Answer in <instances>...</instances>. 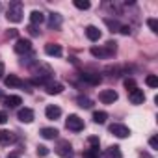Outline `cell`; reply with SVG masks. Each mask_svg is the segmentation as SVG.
Returning a JSON list of instances; mask_svg holds the SVG:
<instances>
[{"label":"cell","instance_id":"27","mask_svg":"<svg viewBox=\"0 0 158 158\" xmlns=\"http://www.w3.org/2000/svg\"><path fill=\"white\" fill-rule=\"evenodd\" d=\"M145 82H147L149 88H158V78H156L154 74H149V76L145 78Z\"/></svg>","mask_w":158,"mask_h":158},{"label":"cell","instance_id":"35","mask_svg":"<svg viewBox=\"0 0 158 158\" xmlns=\"http://www.w3.org/2000/svg\"><path fill=\"white\" fill-rule=\"evenodd\" d=\"M4 74H6V67H4V63H2V61H0V78H2Z\"/></svg>","mask_w":158,"mask_h":158},{"label":"cell","instance_id":"30","mask_svg":"<svg viewBox=\"0 0 158 158\" xmlns=\"http://www.w3.org/2000/svg\"><path fill=\"white\" fill-rule=\"evenodd\" d=\"M37 154H39V156H47V154H48V147H45V145H37Z\"/></svg>","mask_w":158,"mask_h":158},{"label":"cell","instance_id":"9","mask_svg":"<svg viewBox=\"0 0 158 158\" xmlns=\"http://www.w3.org/2000/svg\"><path fill=\"white\" fill-rule=\"evenodd\" d=\"M128 99H130L132 104H143V102H145V93H143V89L136 88L134 91L128 93Z\"/></svg>","mask_w":158,"mask_h":158},{"label":"cell","instance_id":"4","mask_svg":"<svg viewBox=\"0 0 158 158\" xmlns=\"http://www.w3.org/2000/svg\"><path fill=\"white\" fill-rule=\"evenodd\" d=\"M117 91H114V89H102L101 93H99V101L102 102V104H114L115 101H117Z\"/></svg>","mask_w":158,"mask_h":158},{"label":"cell","instance_id":"18","mask_svg":"<svg viewBox=\"0 0 158 158\" xmlns=\"http://www.w3.org/2000/svg\"><path fill=\"white\" fill-rule=\"evenodd\" d=\"M45 21V15H43V11H37V10H34L32 13H30V23H32V26H37V24H41Z\"/></svg>","mask_w":158,"mask_h":158},{"label":"cell","instance_id":"5","mask_svg":"<svg viewBox=\"0 0 158 158\" xmlns=\"http://www.w3.org/2000/svg\"><path fill=\"white\" fill-rule=\"evenodd\" d=\"M110 132H112L114 136H117V138H128V136H130V128L125 127V125H121V123L110 125Z\"/></svg>","mask_w":158,"mask_h":158},{"label":"cell","instance_id":"20","mask_svg":"<svg viewBox=\"0 0 158 158\" xmlns=\"http://www.w3.org/2000/svg\"><path fill=\"white\" fill-rule=\"evenodd\" d=\"M58 130L56 128H50V127H45V128H41V136L45 138V139H54V138H58Z\"/></svg>","mask_w":158,"mask_h":158},{"label":"cell","instance_id":"3","mask_svg":"<svg viewBox=\"0 0 158 158\" xmlns=\"http://www.w3.org/2000/svg\"><path fill=\"white\" fill-rule=\"evenodd\" d=\"M65 127H67L69 130H73V132H80V130L84 128V119H80L78 115L71 114V115L67 117V121H65Z\"/></svg>","mask_w":158,"mask_h":158},{"label":"cell","instance_id":"17","mask_svg":"<svg viewBox=\"0 0 158 158\" xmlns=\"http://www.w3.org/2000/svg\"><path fill=\"white\" fill-rule=\"evenodd\" d=\"M86 35H88L89 41H99L101 39V30L97 26H88L86 28Z\"/></svg>","mask_w":158,"mask_h":158},{"label":"cell","instance_id":"21","mask_svg":"<svg viewBox=\"0 0 158 158\" xmlns=\"http://www.w3.org/2000/svg\"><path fill=\"white\" fill-rule=\"evenodd\" d=\"M104 24L110 28V32H119L123 24H119L117 21H112V19H104Z\"/></svg>","mask_w":158,"mask_h":158},{"label":"cell","instance_id":"28","mask_svg":"<svg viewBox=\"0 0 158 158\" xmlns=\"http://www.w3.org/2000/svg\"><path fill=\"white\" fill-rule=\"evenodd\" d=\"M84 158H99V147H91L84 152Z\"/></svg>","mask_w":158,"mask_h":158},{"label":"cell","instance_id":"22","mask_svg":"<svg viewBox=\"0 0 158 158\" xmlns=\"http://www.w3.org/2000/svg\"><path fill=\"white\" fill-rule=\"evenodd\" d=\"M106 119H108V114H106V112H93V121H95L97 125H102Z\"/></svg>","mask_w":158,"mask_h":158},{"label":"cell","instance_id":"19","mask_svg":"<svg viewBox=\"0 0 158 158\" xmlns=\"http://www.w3.org/2000/svg\"><path fill=\"white\" fill-rule=\"evenodd\" d=\"M4 102H6V106H10V108H17L19 104H23V99H21L19 95H10V97L4 99Z\"/></svg>","mask_w":158,"mask_h":158},{"label":"cell","instance_id":"24","mask_svg":"<svg viewBox=\"0 0 158 158\" xmlns=\"http://www.w3.org/2000/svg\"><path fill=\"white\" fill-rule=\"evenodd\" d=\"M76 102H78V106L80 108H91V99H88V97H78L76 99Z\"/></svg>","mask_w":158,"mask_h":158},{"label":"cell","instance_id":"2","mask_svg":"<svg viewBox=\"0 0 158 158\" xmlns=\"http://www.w3.org/2000/svg\"><path fill=\"white\" fill-rule=\"evenodd\" d=\"M8 21L10 23H21L23 21V4L21 2H11L8 8Z\"/></svg>","mask_w":158,"mask_h":158},{"label":"cell","instance_id":"39","mask_svg":"<svg viewBox=\"0 0 158 158\" xmlns=\"http://www.w3.org/2000/svg\"><path fill=\"white\" fill-rule=\"evenodd\" d=\"M0 99H4V95H2V91H0Z\"/></svg>","mask_w":158,"mask_h":158},{"label":"cell","instance_id":"38","mask_svg":"<svg viewBox=\"0 0 158 158\" xmlns=\"http://www.w3.org/2000/svg\"><path fill=\"white\" fill-rule=\"evenodd\" d=\"M141 158H151V156L149 154H141Z\"/></svg>","mask_w":158,"mask_h":158},{"label":"cell","instance_id":"12","mask_svg":"<svg viewBox=\"0 0 158 158\" xmlns=\"http://www.w3.org/2000/svg\"><path fill=\"white\" fill-rule=\"evenodd\" d=\"M45 115H47V119H58L60 115H61V108L60 106H54V104H48L47 108H45Z\"/></svg>","mask_w":158,"mask_h":158},{"label":"cell","instance_id":"31","mask_svg":"<svg viewBox=\"0 0 158 158\" xmlns=\"http://www.w3.org/2000/svg\"><path fill=\"white\" fill-rule=\"evenodd\" d=\"M8 121V114L6 112H2V110H0V125H4Z\"/></svg>","mask_w":158,"mask_h":158},{"label":"cell","instance_id":"26","mask_svg":"<svg viewBox=\"0 0 158 158\" xmlns=\"http://www.w3.org/2000/svg\"><path fill=\"white\" fill-rule=\"evenodd\" d=\"M125 88H127V91L130 93V91H134L138 86H136V80L134 78H125Z\"/></svg>","mask_w":158,"mask_h":158},{"label":"cell","instance_id":"13","mask_svg":"<svg viewBox=\"0 0 158 158\" xmlns=\"http://www.w3.org/2000/svg\"><path fill=\"white\" fill-rule=\"evenodd\" d=\"M17 117H19L21 123H32L34 121V112L30 108H21L19 114H17Z\"/></svg>","mask_w":158,"mask_h":158},{"label":"cell","instance_id":"1","mask_svg":"<svg viewBox=\"0 0 158 158\" xmlns=\"http://www.w3.org/2000/svg\"><path fill=\"white\" fill-rule=\"evenodd\" d=\"M115 45H117V43L108 41L104 47H93V48H91V54H93L95 58H110V56H114V52L117 50Z\"/></svg>","mask_w":158,"mask_h":158},{"label":"cell","instance_id":"15","mask_svg":"<svg viewBox=\"0 0 158 158\" xmlns=\"http://www.w3.org/2000/svg\"><path fill=\"white\" fill-rule=\"evenodd\" d=\"M45 88H47V93H48V95H60V93L63 91V86H61L60 82H48Z\"/></svg>","mask_w":158,"mask_h":158},{"label":"cell","instance_id":"8","mask_svg":"<svg viewBox=\"0 0 158 158\" xmlns=\"http://www.w3.org/2000/svg\"><path fill=\"white\" fill-rule=\"evenodd\" d=\"M45 54H47V56L60 58V56L63 54V50H61V47H60L58 43H47V45H45Z\"/></svg>","mask_w":158,"mask_h":158},{"label":"cell","instance_id":"14","mask_svg":"<svg viewBox=\"0 0 158 158\" xmlns=\"http://www.w3.org/2000/svg\"><path fill=\"white\" fill-rule=\"evenodd\" d=\"M61 23H63V19H61L60 13H50V15H48V26H50V28L60 30V28H61Z\"/></svg>","mask_w":158,"mask_h":158},{"label":"cell","instance_id":"11","mask_svg":"<svg viewBox=\"0 0 158 158\" xmlns=\"http://www.w3.org/2000/svg\"><path fill=\"white\" fill-rule=\"evenodd\" d=\"M15 134L10 132V130H0V145H11L15 143Z\"/></svg>","mask_w":158,"mask_h":158},{"label":"cell","instance_id":"10","mask_svg":"<svg viewBox=\"0 0 158 158\" xmlns=\"http://www.w3.org/2000/svg\"><path fill=\"white\" fill-rule=\"evenodd\" d=\"M4 82H6L8 88H23V86H24V82L21 80L17 74H8V76L4 78Z\"/></svg>","mask_w":158,"mask_h":158},{"label":"cell","instance_id":"37","mask_svg":"<svg viewBox=\"0 0 158 158\" xmlns=\"http://www.w3.org/2000/svg\"><path fill=\"white\" fill-rule=\"evenodd\" d=\"M8 158H19V156H17V154H10Z\"/></svg>","mask_w":158,"mask_h":158},{"label":"cell","instance_id":"6","mask_svg":"<svg viewBox=\"0 0 158 158\" xmlns=\"http://www.w3.org/2000/svg\"><path fill=\"white\" fill-rule=\"evenodd\" d=\"M13 48L17 54H28V52H32V43H30V39H17Z\"/></svg>","mask_w":158,"mask_h":158},{"label":"cell","instance_id":"7","mask_svg":"<svg viewBox=\"0 0 158 158\" xmlns=\"http://www.w3.org/2000/svg\"><path fill=\"white\" fill-rule=\"evenodd\" d=\"M80 78H82L84 82H88L89 86H99V84H101V80H102L101 74H97V73H82V74H80Z\"/></svg>","mask_w":158,"mask_h":158},{"label":"cell","instance_id":"33","mask_svg":"<svg viewBox=\"0 0 158 158\" xmlns=\"http://www.w3.org/2000/svg\"><path fill=\"white\" fill-rule=\"evenodd\" d=\"M149 145H151L152 149H158V139H156V138H151V139H149Z\"/></svg>","mask_w":158,"mask_h":158},{"label":"cell","instance_id":"29","mask_svg":"<svg viewBox=\"0 0 158 158\" xmlns=\"http://www.w3.org/2000/svg\"><path fill=\"white\" fill-rule=\"evenodd\" d=\"M147 24H149V28H151L154 34L158 32V21H156V19H147Z\"/></svg>","mask_w":158,"mask_h":158},{"label":"cell","instance_id":"16","mask_svg":"<svg viewBox=\"0 0 158 158\" xmlns=\"http://www.w3.org/2000/svg\"><path fill=\"white\" fill-rule=\"evenodd\" d=\"M56 152H58L60 156H69V154H71V143H69V141H65V139H63V141H60V143H58V147H56Z\"/></svg>","mask_w":158,"mask_h":158},{"label":"cell","instance_id":"34","mask_svg":"<svg viewBox=\"0 0 158 158\" xmlns=\"http://www.w3.org/2000/svg\"><path fill=\"white\" fill-rule=\"evenodd\" d=\"M28 32H30L32 35H39V30H35V26H32V24L28 26Z\"/></svg>","mask_w":158,"mask_h":158},{"label":"cell","instance_id":"36","mask_svg":"<svg viewBox=\"0 0 158 158\" xmlns=\"http://www.w3.org/2000/svg\"><path fill=\"white\" fill-rule=\"evenodd\" d=\"M8 37H17V30H8Z\"/></svg>","mask_w":158,"mask_h":158},{"label":"cell","instance_id":"23","mask_svg":"<svg viewBox=\"0 0 158 158\" xmlns=\"http://www.w3.org/2000/svg\"><path fill=\"white\" fill-rule=\"evenodd\" d=\"M108 156H110V158H123V152H121V149H119L117 145H112V147L108 149Z\"/></svg>","mask_w":158,"mask_h":158},{"label":"cell","instance_id":"25","mask_svg":"<svg viewBox=\"0 0 158 158\" xmlns=\"http://www.w3.org/2000/svg\"><path fill=\"white\" fill-rule=\"evenodd\" d=\"M74 8H78V10H89V2H88V0H74Z\"/></svg>","mask_w":158,"mask_h":158},{"label":"cell","instance_id":"32","mask_svg":"<svg viewBox=\"0 0 158 158\" xmlns=\"http://www.w3.org/2000/svg\"><path fill=\"white\" fill-rule=\"evenodd\" d=\"M89 143H91V147H99V138L91 136V138H89Z\"/></svg>","mask_w":158,"mask_h":158}]
</instances>
